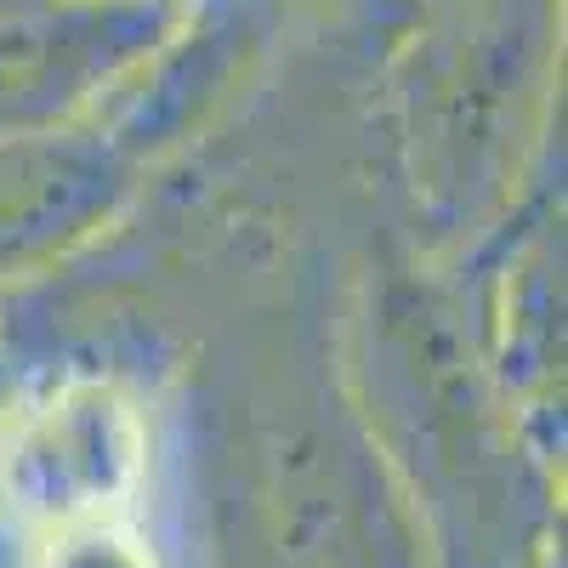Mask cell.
Wrapping results in <instances>:
<instances>
[{"label": "cell", "mask_w": 568, "mask_h": 568, "mask_svg": "<svg viewBox=\"0 0 568 568\" xmlns=\"http://www.w3.org/2000/svg\"><path fill=\"white\" fill-rule=\"evenodd\" d=\"M540 34L529 29V7L506 0L500 12L460 18L420 63V85L409 91L415 120V187L449 227L478 222V211L500 194L511 171L517 103L535 80Z\"/></svg>", "instance_id": "obj_1"}, {"label": "cell", "mask_w": 568, "mask_h": 568, "mask_svg": "<svg viewBox=\"0 0 568 568\" xmlns=\"http://www.w3.org/2000/svg\"><path fill=\"white\" fill-rule=\"evenodd\" d=\"M182 23V0H0V136L103 114Z\"/></svg>", "instance_id": "obj_2"}, {"label": "cell", "mask_w": 568, "mask_h": 568, "mask_svg": "<svg viewBox=\"0 0 568 568\" xmlns=\"http://www.w3.org/2000/svg\"><path fill=\"white\" fill-rule=\"evenodd\" d=\"M136 160L91 114L58 131L0 136V278L45 273L131 194Z\"/></svg>", "instance_id": "obj_3"}, {"label": "cell", "mask_w": 568, "mask_h": 568, "mask_svg": "<svg viewBox=\"0 0 568 568\" xmlns=\"http://www.w3.org/2000/svg\"><path fill=\"white\" fill-rule=\"evenodd\" d=\"M142 460L136 415L109 387H69L45 409L23 420V433L7 455L12 466V500L45 524H74V517L109 511Z\"/></svg>", "instance_id": "obj_4"}, {"label": "cell", "mask_w": 568, "mask_h": 568, "mask_svg": "<svg viewBox=\"0 0 568 568\" xmlns=\"http://www.w3.org/2000/svg\"><path fill=\"white\" fill-rule=\"evenodd\" d=\"M40 568H154V557L136 546V535L114 529L109 511H98V517L58 524V535H52V546H45Z\"/></svg>", "instance_id": "obj_5"}]
</instances>
